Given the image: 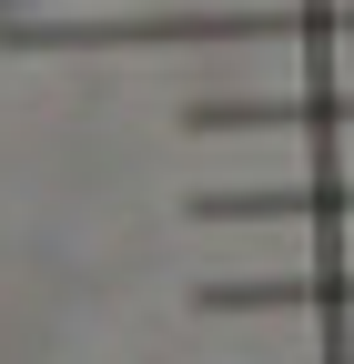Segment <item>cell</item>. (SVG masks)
<instances>
[{"mask_svg":"<svg viewBox=\"0 0 354 364\" xmlns=\"http://www.w3.org/2000/svg\"><path fill=\"white\" fill-rule=\"evenodd\" d=\"M263 41H354V0H162V11H41L0 21V51H263Z\"/></svg>","mask_w":354,"mask_h":364,"instance_id":"cell-1","label":"cell"},{"mask_svg":"<svg viewBox=\"0 0 354 364\" xmlns=\"http://www.w3.org/2000/svg\"><path fill=\"white\" fill-rule=\"evenodd\" d=\"M183 223H203V233H263V223H354V172H304V182H203V193H183Z\"/></svg>","mask_w":354,"mask_h":364,"instance_id":"cell-2","label":"cell"},{"mask_svg":"<svg viewBox=\"0 0 354 364\" xmlns=\"http://www.w3.org/2000/svg\"><path fill=\"white\" fill-rule=\"evenodd\" d=\"M183 132H354V91H193Z\"/></svg>","mask_w":354,"mask_h":364,"instance_id":"cell-3","label":"cell"},{"mask_svg":"<svg viewBox=\"0 0 354 364\" xmlns=\"http://www.w3.org/2000/svg\"><path fill=\"white\" fill-rule=\"evenodd\" d=\"M183 304L203 324H223V314H354V273L344 263H314V273H203Z\"/></svg>","mask_w":354,"mask_h":364,"instance_id":"cell-4","label":"cell"},{"mask_svg":"<svg viewBox=\"0 0 354 364\" xmlns=\"http://www.w3.org/2000/svg\"><path fill=\"white\" fill-rule=\"evenodd\" d=\"M314 364H354V354H314Z\"/></svg>","mask_w":354,"mask_h":364,"instance_id":"cell-5","label":"cell"}]
</instances>
